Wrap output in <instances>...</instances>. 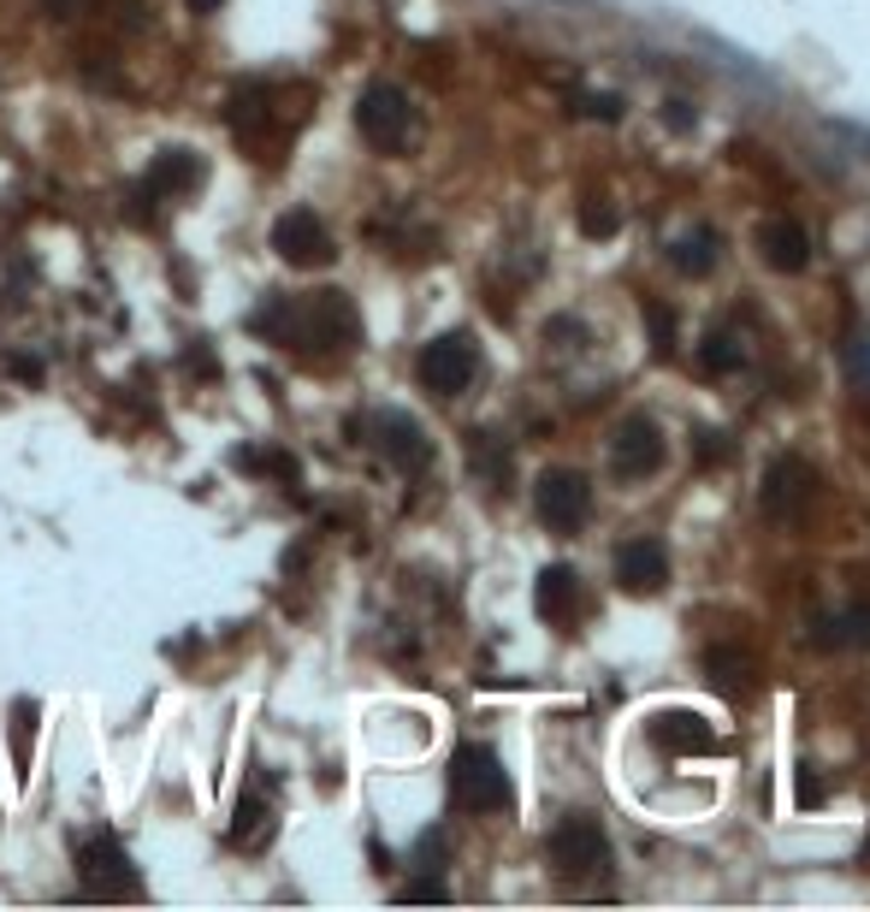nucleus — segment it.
<instances>
[{
  "label": "nucleus",
  "mask_w": 870,
  "mask_h": 912,
  "mask_svg": "<svg viewBox=\"0 0 870 912\" xmlns=\"http://www.w3.org/2000/svg\"><path fill=\"white\" fill-rule=\"evenodd\" d=\"M646 735H651V747H663L670 759H705V752H722L717 729H710L699 712H687V705H670V712L646 717Z\"/></svg>",
  "instance_id": "obj_12"
},
{
  "label": "nucleus",
  "mask_w": 870,
  "mask_h": 912,
  "mask_svg": "<svg viewBox=\"0 0 870 912\" xmlns=\"http://www.w3.org/2000/svg\"><path fill=\"white\" fill-rule=\"evenodd\" d=\"M699 462H710V469H717V462H729V439H722L717 427H699Z\"/></svg>",
  "instance_id": "obj_27"
},
{
  "label": "nucleus",
  "mask_w": 870,
  "mask_h": 912,
  "mask_svg": "<svg viewBox=\"0 0 870 912\" xmlns=\"http://www.w3.org/2000/svg\"><path fill=\"white\" fill-rule=\"evenodd\" d=\"M272 255L290 261V267H332V255H338V243H332V231L321 213L309 208H290L272 220Z\"/></svg>",
  "instance_id": "obj_10"
},
{
  "label": "nucleus",
  "mask_w": 870,
  "mask_h": 912,
  "mask_svg": "<svg viewBox=\"0 0 870 912\" xmlns=\"http://www.w3.org/2000/svg\"><path fill=\"white\" fill-rule=\"evenodd\" d=\"M201 178V161L190 149H166L161 161L149 166V178H142V196L149 201H161V196H178V191H190V184Z\"/></svg>",
  "instance_id": "obj_16"
},
{
  "label": "nucleus",
  "mask_w": 870,
  "mask_h": 912,
  "mask_svg": "<svg viewBox=\"0 0 870 912\" xmlns=\"http://www.w3.org/2000/svg\"><path fill=\"white\" fill-rule=\"evenodd\" d=\"M468 439H474V445H468L474 469H480L491 486H503V481H510V451H503V445L491 439V432H468Z\"/></svg>",
  "instance_id": "obj_21"
},
{
  "label": "nucleus",
  "mask_w": 870,
  "mask_h": 912,
  "mask_svg": "<svg viewBox=\"0 0 870 912\" xmlns=\"http://www.w3.org/2000/svg\"><path fill=\"white\" fill-rule=\"evenodd\" d=\"M444 894H451V889H444L439 877H420V882H409V889H403V901H444Z\"/></svg>",
  "instance_id": "obj_29"
},
{
  "label": "nucleus",
  "mask_w": 870,
  "mask_h": 912,
  "mask_svg": "<svg viewBox=\"0 0 870 912\" xmlns=\"http://www.w3.org/2000/svg\"><path fill=\"white\" fill-rule=\"evenodd\" d=\"M663 125H670V130H693V125H699V113H693V101H663Z\"/></svg>",
  "instance_id": "obj_28"
},
{
  "label": "nucleus",
  "mask_w": 870,
  "mask_h": 912,
  "mask_svg": "<svg viewBox=\"0 0 870 912\" xmlns=\"http://www.w3.org/2000/svg\"><path fill=\"white\" fill-rule=\"evenodd\" d=\"M793 788H800L793 800H800L805 812H817V806H823V794H830V788H823V776L811 771V764H800V771H793Z\"/></svg>",
  "instance_id": "obj_26"
},
{
  "label": "nucleus",
  "mask_w": 870,
  "mask_h": 912,
  "mask_svg": "<svg viewBox=\"0 0 870 912\" xmlns=\"http://www.w3.org/2000/svg\"><path fill=\"white\" fill-rule=\"evenodd\" d=\"M835 628H840V640H847V646H870V604H852V611H840Z\"/></svg>",
  "instance_id": "obj_25"
},
{
  "label": "nucleus",
  "mask_w": 870,
  "mask_h": 912,
  "mask_svg": "<svg viewBox=\"0 0 870 912\" xmlns=\"http://www.w3.org/2000/svg\"><path fill=\"white\" fill-rule=\"evenodd\" d=\"M646 326H651V344H658V356L675 350V314L663 309V302H646Z\"/></svg>",
  "instance_id": "obj_23"
},
{
  "label": "nucleus",
  "mask_w": 870,
  "mask_h": 912,
  "mask_svg": "<svg viewBox=\"0 0 870 912\" xmlns=\"http://www.w3.org/2000/svg\"><path fill=\"white\" fill-rule=\"evenodd\" d=\"M415 373L432 397H462V391L474 385V373H480V344H474L468 332H444V338H432L427 350H420Z\"/></svg>",
  "instance_id": "obj_4"
},
{
  "label": "nucleus",
  "mask_w": 870,
  "mask_h": 912,
  "mask_svg": "<svg viewBox=\"0 0 870 912\" xmlns=\"http://www.w3.org/2000/svg\"><path fill=\"white\" fill-rule=\"evenodd\" d=\"M250 326L260 338L285 344V350H302V356H338V350H356V338H361V314L344 291L272 297Z\"/></svg>",
  "instance_id": "obj_1"
},
{
  "label": "nucleus",
  "mask_w": 870,
  "mask_h": 912,
  "mask_svg": "<svg viewBox=\"0 0 870 912\" xmlns=\"http://www.w3.org/2000/svg\"><path fill=\"white\" fill-rule=\"evenodd\" d=\"M451 800L462 806V812H474V818H486V812H510V800H515V788H510V771H503V759L491 747H456V759H451Z\"/></svg>",
  "instance_id": "obj_2"
},
{
  "label": "nucleus",
  "mask_w": 870,
  "mask_h": 912,
  "mask_svg": "<svg viewBox=\"0 0 870 912\" xmlns=\"http://www.w3.org/2000/svg\"><path fill=\"white\" fill-rule=\"evenodd\" d=\"M190 7H196V12H208V7H220V0H190Z\"/></svg>",
  "instance_id": "obj_32"
},
{
  "label": "nucleus",
  "mask_w": 870,
  "mask_h": 912,
  "mask_svg": "<svg viewBox=\"0 0 870 912\" xmlns=\"http://www.w3.org/2000/svg\"><path fill=\"white\" fill-rule=\"evenodd\" d=\"M699 368H705V373H741V368H746V344L734 338V332L710 326L705 338H699Z\"/></svg>",
  "instance_id": "obj_18"
},
{
  "label": "nucleus",
  "mask_w": 870,
  "mask_h": 912,
  "mask_svg": "<svg viewBox=\"0 0 870 912\" xmlns=\"http://www.w3.org/2000/svg\"><path fill=\"white\" fill-rule=\"evenodd\" d=\"M758 250H764V261H770L776 273H805L811 231L800 220H788V213H770V220L758 226Z\"/></svg>",
  "instance_id": "obj_15"
},
{
  "label": "nucleus",
  "mask_w": 870,
  "mask_h": 912,
  "mask_svg": "<svg viewBox=\"0 0 870 912\" xmlns=\"http://www.w3.org/2000/svg\"><path fill=\"white\" fill-rule=\"evenodd\" d=\"M658 469H663V432H658V422H651V415H628V422L611 432V474H616V481H628V486H640Z\"/></svg>",
  "instance_id": "obj_9"
},
{
  "label": "nucleus",
  "mask_w": 870,
  "mask_h": 912,
  "mask_svg": "<svg viewBox=\"0 0 870 912\" xmlns=\"http://www.w3.org/2000/svg\"><path fill=\"white\" fill-rule=\"evenodd\" d=\"M847 361H852V373H859V380H870V338H852L847 344Z\"/></svg>",
  "instance_id": "obj_30"
},
{
  "label": "nucleus",
  "mask_w": 870,
  "mask_h": 912,
  "mask_svg": "<svg viewBox=\"0 0 870 912\" xmlns=\"http://www.w3.org/2000/svg\"><path fill=\"white\" fill-rule=\"evenodd\" d=\"M811 492H817V469H811L800 451H781V457H770V469H764L758 510L770 521H788V516H800L811 504Z\"/></svg>",
  "instance_id": "obj_8"
},
{
  "label": "nucleus",
  "mask_w": 870,
  "mask_h": 912,
  "mask_svg": "<svg viewBox=\"0 0 870 912\" xmlns=\"http://www.w3.org/2000/svg\"><path fill=\"white\" fill-rule=\"evenodd\" d=\"M616 581H622V592H634V599L663 592V587H670V545L651 540V533L616 545Z\"/></svg>",
  "instance_id": "obj_13"
},
{
  "label": "nucleus",
  "mask_w": 870,
  "mask_h": 912,
  "mask_svg": "<svg viewBox=\"0 0 870 912\" xmlns=\"http://www.w3.org/2000/svg\"><path fill=\"white\" fill-rule=\"evenodd\" d=\"M373 445H380V457L391 462V469H403V474H427L432 469V439H427V427H420L409 409H380L373 415Z\"/></svg>",
  "instance_id": "obj_11"
},
{
  "label": "nucleus",
  "mask_w": 870,
  "mask_h": 912,
  "mask_svg": "<svg viewBox=\"0 0 870 912\" xmlns=\"http://www.w3.org/2000/svg\"><path fill=\"white\" fill-rule=\"evenodd\" d=\"M550 865H557L562 877H592V871H604L611 865V835H604V823L599 818H587V812H569L550 830Z\"/></svg>",
  "instance_id": "obj_5"
},
{
  "label": "nucleus",
  "mask_w": 870,
  "mask_h": 912,
  "mask_svg": "<svg viewBox=\"0 0 870 912\" xmlns=\"http://www.w3.org/2000/svg\"><path fill=\"white\" fill-rule=\"evenodd\" d=\"M231 842L250 847V853H260L272 842V806L260 800V794H243V800L231 806Z\"/></svg>",
  "instance_id": "obj_17"
},
{
  "label": "nucleus",
  "mask_w": 870,
  "mask_h": 912,
  "mask_svg": "<svg viewBox=\"0 0 870 912\" xmlns=\"http://www.w3.org/2000/svg\"><path fill=\"white\" fill-rule=\"evenodd\" d=\"M575 113H580V119L616 125V119H622V95H611V90H604V95H575Z\"/></svg>",
  "instance_id": "obj_24"
},
{
  "label": "nucleus",
  "mask_w": 870,
  "mask_h": 912,
  "mask_svg": "<svg viewBox=\"0 0 870 912\" xmlns=\"http://www.w3.org/2000/svg\"><path fill=\"white\" fill-rule=\"evenodd\" d=\"M580 575L569 569V563H550V569H540V581H533V611H540L550 628H569V622L580 616Z\"/></svg>",
  "instance_id": "obj_14"
},
{
  "label": "nucleus",
  "mask_w": 870,
  "mask_h": 912,
  "mask_svg": "<svg viewBox=\"0 0 870 912\" xmlns=\"http://www.w3.org/2000/svg\"><path fill=\"white\" fill-rule=\"evenodd\" d=\"M356 130H361V142H368V149L403 154L415 142V107H409V95H403L397 83H368L361 101H356Z\"/></svg>",
  "instance_id": "obj_3"
},
{
  "label": "nucleus",
  "mask_w": 870,
  "mask_h": 912,
  "mask_svg": "<svg viewBox=\"0 0 870 912\" xmlns=\"http://www.w3.org/2000/svg\"><path fill=\"white\" fill-rule=\"evenodd\" d=\"M746 670H752L746 651H734V646H710V651H705V676H710V682H717L722 693L741 688V682H746Z\"/></svg>",
  "instance_id": "obj_19"
},
{
  "label": "nucleus",
  "mask_w": 870,
  "mask_h": 912,
  "mask_svg": "<svg viewBox=\"0 0 870 912\" xmlns=\"http://www.w3.org/2000/svg\"><path fill=\"white\" fill-rule=\"evenodd\" d=\"M670 261H675L681 273H693V279H705V273L717 267V231H699V238H681Z\"/></svg>",
  "instance_id": "obj_20"
},
{
  "label": "nucleus",
  "mask_w": 870,
  "mask_h": 912,
  "mask_svg": "<svg viewBox=\"0 0 870 912\" xmlns=\"http://www.w3.org/2000/svg\"><path fill=\"white\" fill-rule=\"evenodd\" d=\"M78 871H83V882H90L83 894H95V901H137L142 894L137 865H130V853L119 847V835H107V830L78 853Z\"/></svg>",
  "instance_id": "obj_7"
},
{
  "label": "nucleus",
  "mask_w": 870,
  "mask_h": 912,
  "mask_svg": "<svg viewBox=\"0 0 870 912\" xmlns=\"http://www.w3.org/2000/svg\"><path fill=\"white\" fill-rule=\"evenodd\" d=\"M533 510H540L550 533H580L592 516V481L575 469H545L533 481Z\"/></svg>",
  "instance_id": "obj_6"
},
{
  "label": "nucleus",
  "mask_w": 870,
  "mask_h": 912,
  "mask_svg": "<svg viewBox=\"0 0 870 912\" xmlns=\"http://www.w3.org/2000/svg\"><path fill=\"white\" fill-rule=\"evenodd\" d=\"M616 226H622V213H616L604 196H587V201H580V231H587V238H616Z\"/></svg>",
  "instance_id": "obj_22"
},
{
  "label": "nucleus",
  "mask_w": 870,
  "mask_h": 912,
  "mask_svg": "<svg viewBox=\"0 0 870 912\" xmlns=\"http://www.w3.org/2000/svg\"><path fill=\"white\" fill-rule=\"evenodd\" d=\"M48 12H60V19H71V7H83V0H42Z\"/></svg>",
  "instance_id": "obj_31"
}]
</instances>
